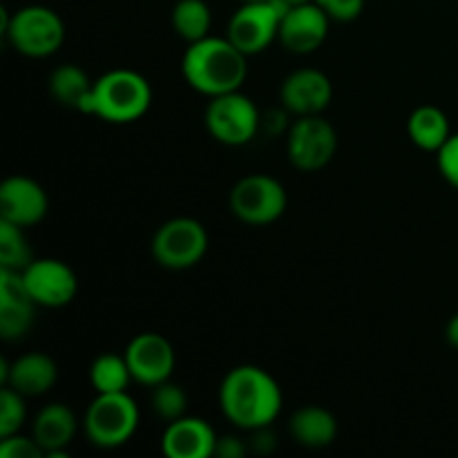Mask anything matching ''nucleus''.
I'll use <instances>...</instances> for the list:
<instances>
[{"label":"nucleus","instance_id":"1","mask_svg":"<svg viewBox=\"0 0 458 458\" xmlns=\"http://www.w3.org/2000/svg\"><path fill=\"white\" fill-rule=\"evenodd\" d=\"M219 405L235 428L255 432L259 428H271L280 416L282 389L262 367L240 365L224 376Z\"/></svg>","mask_w":458,"mask_h":458},{"label":"nucleus","instance_id":"2","mask_svg":"<svg viewBox=\"0 0 458 458\" xmlns=\"http://www.w3.org/2000/svg\"><path fill=\"white\" fill-rule=\"evenodd\" d=\"M249 56L231 43V38L206 36L188 45L182 58L186 83L206 97L237 92L249 74Z\"/></svg>","mask_w":458,"mask_h":458},{"label":"nucleus","instance_id":"3","mask_svg":"<svg viewBox=\"0 0 458 458\" xmlns=\"http://www.w3.org/2000/svg\"><path fill=\"white\" fill-rule=\"evenodd\" d=\"M152 103V88L143 74L134 70H112L94 81L92 110L107 123H132L141 119Z\"/></svg>","mask_w":458,"mask_h":458},{"label":"nucleus","instance_id":"4","mask_svg":"<svg viewBox=\"0 0 458 458\" xmlns=\"http://www.w3.org/2000/svg\"><path fill=\"white\" fill-rule=\"evenodd\" d=\"M139 428V407L128 392L97 394L83 419L89 443L101 450L125 445Z\"/></svg>","mask_w":458,"mask_h":458},{"label":"nucleus","instance_id":"5","mask_svg":"<svg viewBox=\"0 0 458 458\" xmlns=\"http://www.w3.org/2000/svg\"><path fill=\"white\" fill-rule=\"evenodd\" d=\"M16 52L31 58L52 56L65 40V25L54 9L43 4L21 7L7 18L3 30Z\"/></svg>","mask_w":458,"mask_h":458},{"label":"nucleus","instance_id":"6","mask_svg":"<svg viewBox=\"0 0 458 458\" xmlns=\"http://www.w3.org/2000/svg\"><path fill=\"white\" fill-rule=\"evenodd\" d=\"M152 258L170 271L197 267L208 250V233L204 224L192 217L168 219L152 237Z\"/></svg>","mask_w":458,"mask_h":458},{"label":"nucleus","instance_id":"7","mask_svg":"<svg viewBox=\"0 0 458 458\" xmlns=\"http://www.w3.org/2000/svg\"><path fill=\"white\" fill-rule=\"evenodd\" d=\"M289 9L284 0H250L233 13L226 36L246 56L262 54L280 36V22Z\"/></svg>","mask_w":458,"mask_h":458},{"label":"nucleus","instance_id":"8","mask_svg":"<svg viewBox=\"0 0 458 458\" xmlns=\"http://www.w3.org/2000/svg\"><path fill=\"white\" fill-rule=\"evenodd\" d=\"M259 114L253 98L237 92L219 94L210 98L206 107V130L215 141L224 146H246L259 132Z\"/></svg>","mask_w":458,"mask_h":458},{"label":"nucleus","instance_id":"9","mask_svg":"<svg viewBox=\"0 0 458 458\" xmlns=\"http://www.w3.org/2000/svg\"><path fill=\"white\" fill-rule=\"evenodd\" d=\"M286 201V191L277 179L268 174H249L233 186L228 204L240 222L267 226L284 215Z\"/></svg>","mask_w":458,"mask_h":458},{"label":"nucleus","instance_id":"10","mask_svg":"<svg viewBox=\"0 0 458 458\" xmlns=\"http://www.w3.org/2000/svg\"><path fill=\"white\" fill-rule=\"evenodd\" d=\"M338 150V132L320 114L298 116L286 132V155L302 173L322 170Z\"/></svg>","mask_w":458,"mask_h":458},{"label":"nucleus","instance_id":"11","mask_svg":"<svg viewBox=\"0 0 458 458\" xmlns=\"http://www.w3.org/2000/svg\"><path fill=\"white\" fill-rule=\"evenodd\" d=\"M21 273L31 300L38 307L58 309L76 298V291H79L76 273L61 259L34 258V262Z\"/></svg>","mask_w":458,"mask_h":458},{"label":"nucleus","instance_id":"12","mask_svg":"<svg viewBox=\"0 0 458 458\" xmlns=\"http://www.w3.org/2000/svg\"><path fill=\"white\" fill-rule=\"evenodd\" d=\"M125 360L132 371L134 383H141L146 387L170 380L174 369V349L161 334H139L130 340L125 349Z\"/></svg>","mask_w":458,"mask_h":458},{"label":"nucleus","instance_id":"13","mask_svg":"<svg viewBox=\"0 0 458 458\" xmlns=\"http://www.w3.org/2000/svg\"><path fill=\"white\" fill-rule=\"evenodd\" d=\"M331 98H334V85L320 70L304 67L282 81L280 101L295 116L322 114L329 107Z\"/></svg>","mask_w":458,"mask_h":458},{"label":"nucleus","instance_id":"14","mask_svg":"<svg viewBox=\"0 0 458 458\" xmlns=\"http://www.w3.org/2000/svg\"><path fill=\"white\" fill-rule=\"evenodd\" d=\"M49 199L38 182L22 174L7 177L0 186V219L18 224V226H34L43 222L47 215Z\"/></svg>","mask_w":458,"mask_h":458},{"label":"nucleus","instance_id":"15","mask_svg":"<svg viewBox=\"0 0 458 458\" xmlns=\"http://www.w3.org/2000/svg\"><path fill=\"white\" fill-rule=\"evenodd\" d=\"M36 307L22 273L0 268V335L4 340L22 338L34 325Z\"/></svg>","mask_w":458,"mask_h":458},{"label":"nucleus","instance_id":"16","mask_svg":"<svg viewBox=\"0 0 458 458\" xmlns=\"http://www.w3.org/2000/svg\"><path fill=\"white\" fill-rule=\"evenodd\" d=\"M329 22L331 18L318 3L298 4L282 18L277 40L293 54H311L329 36Z\"/></svg>","mask_w":458,"mask_h":458},{"label":"nucleus","instance_id":"17","mask_svg":"<svg viewBox=\"0 0 458 458\" xmlns=\"http://www.w3.org/2000/svg\"><path fill=\"white\" fill-rule=\"evenodd\" d=\"M0 380L4 387L16 389L22 396H43L56 385L58 367L47 353L31 352L16 358L12 365L0 360Z\"/></svg>","mask_w":458,"mask_h":458},{"label":"nucleus","instance_id":"18","mask_svg":"<svg viewBox=\"0 0 458 458\" xmlns=\"http://www.w3.org/2000/svg\"><path fill=\"white\" fill-rule=\"evenodd\" d=\"M76 429H79V420L74 411L63 403H52L36 414L31 437L45 452V458H67L70 456L67 447L74 441Z\"/></svg>","mask_w":458,"mask_h":458},{"label":"nucleus","instance_id":"19","mask_svg":"<svg viewBox=\"0 0 458 458\" xmlns=\"http://www.w3.org/2000/svg\"><path fill=\"white\" fill-rule=\"evenodd\" d=\"M217 434L206 420L183 419L173 420L161 438V450L168 458H208L215 456Z\"/></svg>","mask_w":458,"mask_h":458},{"label":"nucleus","instance_id":"20","mask_svg":"<svg viewBox=\"0 0 458 458\" xmlns=\"http://www.w3.org/2000/svg\"><path fill=\"white\" fill-rule=\"evenodd\" d=\"M47 88L54 101L61 103L63 107H70L81 114H89V110H92L94 81L89 79L83 67L72 65V63L58 65L49 74Z\"/></svg>","mask_w":458,"mask_h":458},{"label":"nucleus","instance_id":"21","mask_svg":"<svg viewBox=\"0 0 458 458\" xmlns=\"http://www.w3.org/2000/svg\"><path fill=\"white\" fill-rule=\"evenodd\" d=\"M291 437L298 445L309 450H322L329 447L338 437V420L329 410L318 405L300 407L289 420Z\"/></svg>","mask_w":458,"mask_h":458},{"label":"nucleus","instance_id":"22","mask_svg":"<svg viewBox=\"0 0 458 458\" xmlns=\"http://www.w3.org/2000/svg\"><path fill=\"white\" fill-rule=\"evenodd\" d=\"M407 134L420 150L438 152L452 137L450 119L441 107L420 106L407 119Z\"/></svg>","mask_w":458,"mask_h":458},{"label":"nucleus","instance_id":"23","mask_svg":"<svg viewBox=\"0 0 458 458\" xmlns=\"http://www.w3.org/2000/svg\"><path fill=\"white\" fill-rule=\"evenodd\" d=\"M170 22H173L174 34L182 36L191 45L210 36L213 13H210V7L204 0H177Z\"/></svg>","mask_w":458,"mask_h":458},{"label":"nucleus","instance_id":"24","mask_svg":"<svg viewBox=\"0 0 458 458\" xmlns=\"http://www.w3.org/2000/svg\"><path fill=\"white\" fill-rule=\"evenodd\" d=\"M132 380V371H130L125 356L103 353L89 367V383L97 389V394L128 392Z\"/></svg>","mask_w":458,"mask_h":458},{"label":"nucleus","instance_id":"25","mask_svg":"<svg viewBox=\"0 0 458 458\" xmlns=\"http://www.w3.org/2000/svg\"><path fill=\"white\" fill-rule=\"evenodd\" d=\"M34 262L22 226L0 219V268L25 271Z\"/></svg>","mask_w":458,"mask_h":458},{"label":"nucleus","instance_id":"26","mask_svg":"<svg viewBox=\"0 0 458 458\" xmlns=\"http://www.w3.org/2000/svg\"><path fill=\"white\" fill-rule=\"evenodd\" d=\"M150 405L157 419L165 420V423H173V420L183 419V416H186L188 396L186 392H183L182 385L164 380V383L152 387Z\"/></svg>","mask_w":458,"mask_h":458},{"label":"nucleus","instance_id":"27","mask_svg":"<svg viewBox=\"0 0 458 458\" xmlns=\"http://www.w3.org/2000/svg\"><path fill=\"white\" fill-rule=\"evenodd\" d=\"M22 398L25 396L12 387H3L0 392V438L18 434V429L25 423L27 410Z\"/></svg>","mask_w":458,"mask_h":458},{"label":"nucleus","instance_id":"28","mask_svg":"<svg viewBox=\"0 0 458 458\" xmlns=\"http://www.w3.org/2000/svg\"><path fill=\"white\" fill-rule=\"evenodd\" d=\"M0 456L3 458H45V452L40 450L38 443L34 441V437H12L0 438Z\"/></svg>","mask_w":458,"mask_h":458},{"label":"nucleus","instance_id":"29","mask_svg":"<svg viewBox=\"0 0 458 458\" xmlns=\"http://www.w3.org/2000/svg\"><path fill=\"white\" fill-rule=\"evenodd\" d=\"M437 165L443 179L458 191V132L452 134L445 146L437 152Z\"/></svg>","mask_w":458,"mask_h":458},{"label":"nucleus","instance_id":"30","mask_svg":"<svg viewBox=\"0 0 458 458\" xmlns=\"http://www.w3.org/2000/svg\"><path fill=\"white\" fill-rule=\"evenodd\" d=\"M316 3L325 9L331 21L338 22L356 21L365 7V0H316Z\"/></svg>","mask_w":458,"mask_h":458},{"label":"nucleus","instance_id":"31","mask_svg":"<svg viewBox=\"0 0 458 458\" xmlns=\"http://www.w3.org/2000/svg\"><path fill=\"white\" fill-rule=\"evenodd\" d=\"M289 114L291 112L286 110L284 106L282 107H276V110H268L267 114H262V119H259V130H267L268 134H273V137H280L282 132H289Z\"/></svg>","mask_w":458,"mask_h":458},{"label":"nucleus","instance_id":"32","mask_svg":"<svg viewBox=\"0 0 458 458\" xmlns=\"http://www.w3.org/2000/svg\"><path fill=\"white\" fill-rule=\"evenodd\" d=\"M246 452H249V447L237 437H222L217 438V445H215V456L219 458H242Z\"/></svg>","mask_w":458,"mask_h":458},{"label":"nucleus","instance_id":"33","mask_svg":"<svg viewBox=\"0 0 458 458\" xmlns=\"http://www.w3.org/2000/svg\"><path fill=\"white\" fill-rule=\"evenodd\" d=\"M253 437H255L253 443H250L253 452H258V454H268V452L276 450V434H273L268 428L255 429Z\"/></svg>","mask_w":458,"mask_h":458},{"label":"nucleus","instance_id":"34","mask_svg":"<svg viewBox=\"0 0 458 458\" xmlns=\"http://www.w3.org/2000/svg\"><path fill=\"white\" fill-rule=\"evenodd\" d=\"M445 338H447V343L452 344V347L458 349V313H456V316H452L450 322H447Z\"/></svg>","mask_w":458,"mask_h":458},{"label":"nucleus","instance_id":"35","mask_svg":"<svg viewBox=\"0 0 458 458\" xmlns=\"http://www.w3.org/2000/svg\"><path fill=\"white\" fill-rule=\"evenodd\" d=\"M289 7H298V4H307V3H316V0H284Z\"/></svg>","mask_w":458,"mask_h":458},{"label":"nucleus","instance_id":"36","mask_svg":"<svg viewBox=\"0 0 458 458\" xmlns=\"http://www.w3.org/2000/svg\"><path fill=\"white\" fill-rule=\"evenodd\" d=\"M242 3H250V0H242Z\"/></svg>","mask_w":458,"mask_h":458}]
</instances>
